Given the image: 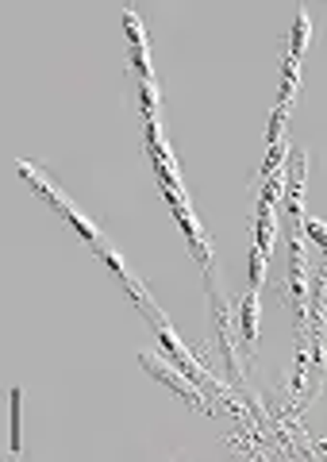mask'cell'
<instances>
[{
    "instance_id": "cell-7",
    "label": "cell",
    "mask_w": 327,
    "mask_h": 462,
    "mask_svg": "<svg viewBox=\"0 0 327 462\" xmlns=\"http://www.w3.org/2000/svg\"><path fill=\"white\" fill-rule=\"evenodd\" d=\"M19 400H24V389H12V451H19Z\"/></svg>"
},
{
    "instance_id": "cell-8",
    "label": "cell",
    "mask_w": 327,
    "mask_h": 462,
    "mask_svg": "<svg viewBox=\"0 0 327 462\" xmlns=\"http://www.w3.org/2000/svg\"><path fill=\"white\" fill-rule=\"evenodd\" d=\"M301 228L308 231V239L316 243V247H324V239H327V235H324V223H316V220H301Z\"/></svg>"
},
{
    "instance_id": "cell-2",
    "label": "cell",
    "mask_w": 327,
    "mask_h": 462,
    "mask_svg": "<svg viewBox=\"0 0 327 462\" xmlns=\"http://www.w3.org/2000/svg\"><path fill=\"white\" fill-rule=\"evenodd\" d=\"M301 189H304V154L297 151L292 154V193H289V216H292V223L301 228Z\"/></svg>"
},
{
    "instance_id": "cell-1",
    "label": "cell",
    "mask_w": 327,
    "mask_h": 462,
    "mask_svg": "<svg viewBox=\"0 0 327 462\" xmlns=\"http://www.w3.org/2000/svg\"><path fill=\"white\" fill-rule=\"evenodd\" d=\"M142 366H147V370H151L154 378H158V382H166V385H169V389H174V393H181V397H185L189 405H200L204 412H212V409H208V405H204V397H200V393L193 389V382H189L185 373H174V370H169V366H162L158 358H151V355H142Z\"/></svg>"
},
{
    "instance_id": "cell-3",
    "label": "cell",
    "mask_w": 327,
    "mask_h": 462,
    "mask_svg": "<svg viewBox=\"0 0 327 462\" xmlns=\"http://www.w3.org/2000/svg\"><path fill=\"white\" fill-rule=\"evenodd\" d=\"M285 158H289V139L281 135L277 142H270V154H265V166H262V178H265V181L274 178L277 169H281V162H285Z\"/></svg>"
},
{
    "instance_id": "cell-4",
    "label": "cell",
    "mask_w": 327,
    "mask_h": 462,
    "mask_svg": "<svg viewBox=\"0 0 327 462\" xmlns=\"http://www.w3.org/2000/svg\"><path fill=\"white\" fill-rule=\"evenodd\" d=\"M304 43H308V16H297V24H292V50H289V58L297 62L301 58V50H304Z\"/></svg>"
},
{
    "instance_id": "cell-5",
    "label": "cell",
    "mask_w": 327,
    "mask_h": 462,
    "mask_svg": "<svg viewBox=\"0 0 327 462\" xmlns=\"http://www.w3.org/2000/svg\"><path fill=\"white\" fill-rule=\"evenodd\" d=\"M254 308H258V293H247V301H243V339L247 343H254Z\"/></svg>"
},
{
    "instance_id": "cell-6",
    "label": "cell",
    "mask_w": 327,
    "mask_h": 462,
    "mask_svg": "<svg viewBox=\"0 0 327 462\" xmlns=\"http://www.w3.org/2000/svg\"><path fill=\"white\" fill-rule=\"evenodd\" d=\"M262 270H265V255L262 250H250V293H258V285H262Z\"/></svg>"
}]
</instances>
